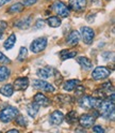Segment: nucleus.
I'll list each match as a JSON object with an SVG mask.
<instances>
[{
    "mask_svg": "<svg viewBox=\"0 0 115 133\" xmlns=\"http://www.w3.org/2000/svg\"><path fill=\"white\" fill-rule=\"evenodd\" d=\"M46 46H47V39L46 38H37L32 41V43L30 45V51L34 54H37V53H40L42 51H44Z\"/></svg>",
    "mask_w": 115,
    "mask_h": 133,
    "instance_id": "20e7f679",
    "label": "nucleus"
},
{
    "mask_svg": "<svg viewBox=\"0 0 115 133\" xmlns=\"http://www.w3.org/2000/svg\"><path fill=\"white\" fill-rule=\"evenodd\" d=\"M0 63L2 64H7V63H11V60L7 58L3 53L0 52Z\"/></svg>",
    "mask_w": 115,
    "mask_h": 133,
    "instance_id": "c756f323",
    "label": "nucleus"
},
{
    "mask_svg": "<svg viewBox=\"0 0 115 133\" xmlns=\"http://www.w3.org/2000/svg\"><path fill=\"white\" fill-rule=\"evenodd\" d=\"M95 119L96 118L92 114H83V115H81L79 117V123H80L81 127L87 129V128H91L94 124Z\"/></svg>",
    "mask_w": 115,
    "mask_h": 133,
    "instance_id": "1a4fd4ad",
    "label": "nucleus"
},
{
    "mask_svg": "<svg viewBox=\"0 0 115 133\" xmlns=\"http://www.w3.org/2000/svg\"><path fill=\"white\" fill-rule=\"evenodd\" d=\"M76 55H77L76 51H67V49H64V51H62L60 53L62 60H66V59H69V58H73Z\"/></svg>",
    "mask_w": 115,
    "mask_h": 133,
    "instance_id": "b1692460",
    "label": "nucleus"
},
{
    "mask_svg": "<svg viewBox=\"0 0 115 133\" xmlns=\"http://www.w3.org/2000/svg\"><path fill=\"white\" fill-rule=\"evenodd\" d=\"M79 41H80V33L77 30H72L66 39V43L69 46H76L79 43Z\"/></svg>",
    "mask_w": 115,
    "mask_h": 133,
    "instance_id": "ddd939ff",
    "label": "nucleus"
},
{
    "mask_svg": "<svg viewBox=\"0 0 115 133\" xmlns=\"http://www.w3.org/2000/svg\"><path fill=\"white\" fill-rule=\"evenodd\" d=\"M29 86V79L28 77H19V78H16L14 81V89L15 90H26Z\"/></svg>",
    "mask_w": 115,
    "mask_h": 133,
    "instance_id": "f8f14e48",
    "label": "nucleus"
},
{
    "mask_svg": "<svg viewBox=\"0 0 115 133\" xmlns=\"http://www.w3.org/2000/svg\"><path fill=\"white\" fill-rule=\"evenodd\" d=\"M93 131L94 132H97V133H103L104 132V129L101 128L100 126H94L93 127Z\"/></svg>",
    "mask_w": 115,
    "mask_h": 133,
    "instance_id": "2f4dec72",
    "label": "nucleus"
},
{
    "mask_svg": "<svg viewBox=\"0 0 115 133\" xmlns=\"http://www.w3.org/2000/svg\"><path fill=\"white\" fill-rule=\"evenodd\" d=\"M44 26H45V22L43 19H38L36 22V24H35V27L36 28H43Z\"/></svg>",
    "mask_w": 115,
    "mask_h": 133,
    "instance_id": "473e14b6",
    "label": "nucleus"
},
{
    "mask_svg": "<svg viewBox=\"0 0 115 133\" xmlns=\"http://www.w3.org/2000/svg\"><path fill=\"white\" fill-rule=\"evenodd\" d=\"M27 56H28V49L26 47H23V46L20 47L19 54H18V57H17V60L18 61H23L27 58Z\"/></svg>",
    "mask_w": 115,
    "mask_h": 133,
    "instance_id": "a878e982",
    "label": "nucleus"
},
{
    "mask_svg": "<svg viewBox=\"0 0 115 133\" xmlns=\"http://www.w3.org/2000/svg\"><path fill=\"white\" fill-rule=\"evenodd\" d=\"M7 132H13V133H18V130H16V129H13V130H9Z\"/></svg>",
    "mask_w": 115,
    "mask_h": 133,
    "instance_id": "c9c22d12",
    "label": "nucleus"
},
{
    "mask_svg": "<svg viewBox=\"0 0 115 133\" xmlns=\"http://www.w3.org/2000/svg\"><path fill=\"white\" fill-rule=\"evenodd\" d=\"M23 9H24V4H22L21 2H16V3L12 4L9 9H7V13H10V14L20 13Z\"/></svg>",
    "mask_w": 115,
    "mask_h": 133,
    "instance_id": "6ab92c4d",
    "label": "nucleus"
},
{
    "mask_svg": "<svg viewBox=\"0 0 115 133\" xmlns=\"http://www.w3.org/2000/svg\"><path fill=\"white\" fill-rule=\"evenodd\" d=\"M10 69L7 66L4 65H0V82H4L10 77Z\"/></svg>",
    "mask_w": 115,
    "mask_h": 133,
    "instance_id": "412c9836",
    "label": "nucleus"
},
{
    "mask_svg": "<svg viewBox=\"0 0 115 133\" xmlns=\"http://www.w3.org/2000/svg\"><path fill=\"white\" fill-rule=\"evenodd\" d=\"M33 87L36 89H39V90L46 91V92H53L54 91V87L51 84H49L48 82H46L42 78L33 81Z\"/></svg>",
    "mask_w": 115,
    "mask_h": 133,
    "instance_id": "6e6552de",
    "label": "nucleus"
},
{
    "mask_svg": "<svg viewBox=\"0 0 115 133\" xmlns=\"http://www.w3.org/2000/svg\"><path fill=\"white\" fill-rule=\"evenodd\" d=\"M39 107L40 106L38 104H36L35 102H32V103L28 104V106H27V113L29 114V116H31V117H35L39 111Z\"/></svg>",
    "mask_w": 115,
    "mask_h": 133,
    "instance_id": "f3484780",
    "label": "nucleus"
},
{
    "mask_svg": "<svg viewBox=\"0 0 115 133\" xmlns=\"http://www.w3.org/2000/svg\"><path fill=\"white\" fill-rule=\"evenodd\" d=\"M52 9L61 17H67L69 15V8L62 1H55L52 4Z\"/></svg>",
    "mask_w": 115,
    "mask_h": 133,
    "instance_id": "423d86ee",
    "label": "nucleus"
},
{
    "mask_svg": "<svg viewBox=\"0 0 115 133\" xmlns=\"http://www.w3.org/2000/svg\"><path fill=\"white\" fill-rule=\"evenodd\" d=\"M64 120V115L61 111H54L49 116V121L53 126H59Z\"/></svg>",
    "mask_w": 115,
    "mask_h": 133,
    "instance_id": "9b49d317",
    "label": "nucleus"
},
{
    "mask_svg": "<svg viewBox=\"0 0 115 133\" xmlns=\"http://www.w3.org/2000/svg\"><path fill=\"white\" fill-rule=\"evenodd\" d=\"M37 75L42 78V79H46V78H49L52 73H51V69L49 68H45V69H38L37 70Z\"/></svg>",
    "mask_w": 115,
    "mask_h": 133,
    "instance_id": "5701e85b",
    "label": "nucleus"
},
{
    "mask_svg": "<svg viewBox=\"0 0 115 133\" xmlns=\"http://www.w3.org/2000/svg\"><path fill=\"white\" fill-rule=\"evenodd\" d=\"M99 110V115L102 116L103 118H109L110 116H114V102L110 100H105L101 101L100 106L98 107Z\"/></svg>",
    "mask_w": 115,
    "mask_h": 133,
    "instance_id": "f03ea898",
    "label": "nucleus"
},
{
    "mask_svg": "<svg viewBox=\"0 0 115 133\" xmlns=\"http://www.w3.org/2000/svg\"><path fill=\"white\" fill-rule=\"evenodd\" d=\"M55 99H56L59 102H61V103H65V104H66V103H69V102L72 101V100H71V97H69V96H65V95L56 96Z\"/></svg>",
    "mask_w": 115,
    "mask_h": 133,
    "instance_id": "bb28decb",
    "label": "nucleus"
},
{
    "mask_svg": "<svg viewBox=\"0 0 115 133\" xmlns=\"http://www.w3.org/2000/svg\"><path fill=\"white\" fill-rule=\"evenodd\" d=\"M12 0H0V6H2L3 4H5L6 2H10Z\"/></svg>",
    "mask_w": 115,
    "mask_h": 133,
    "instance_id": "f704fd0d",
    "label": "nucleus"
},
{
    "mask_svg": "<svg viewBox=\"0 0 115 133\" xmlns=\"http://www.w3.org/2000/svg\"><path fill=\"white\" fill-rule=\"evenodd\" d=\"M47 24L52 28H58V27L61 26L62 22L58 16H50V17L47 19Z\"/></svg>",
    "mask_w": 115,
    "mask_h": 133,
    "instance_id": "4be33fe9",
    "label": "nucleus"
},
{
    "mask_svg": "<svg viewBox=\"0 0 115 133\" xmlns=\"http://www.w3.org/2000/svg\"><path fill=\"white\" fill-rule=\"evenodd\" d=\"M81 37L82 40L85 44H92L94 41V37H95V32L92 28L89 27H82L81 28Z\"/></svg>",
    "mask_w": 115,
    "mask_h": 133,
    "instance_id": "0eeeda50",
    "label": "nucleus"
},
{
    "mask_svg": "<svg viewBox=\"0 0 115 133\" xmlns=\"http://www.w3.org/2000/svg\"><path fill=\"white\" fill-rule=\"evenodd\" d=\"M77 61H78V63L82 66V68H84L85 70H89V69H92V66H93L92 61L89 60L87 57H84V56H82V57H78V58H77Z\"/></svg>",
    "mask_w": 115,
    "mask_h": 133,
    "instance_id": "2eb2a0df",
    "label": "nucleus"
},
{
    "mask_svg": "<svg viewBox=\"0 0 115 133\" xmlns=\"http://www.w3.org/2000/svg\"><path fill=\"white\" fill-rule=\"evenodd\" d=\"M19 114V111L13 106H7L0 112V120L2 122H10Z\"/></svg>",
    "mask_w": 115,
    "mask_h": 133,
    "instance_id": "7ed1b4c3",
    "label": "nucleus"
},
{
    "mask_svg": "<svg viewBox=\"0 0 115 133\" xmlns=\"http://www.w3.org/2000/svg\"><path fill=\"white\" fill-rule=\"evenodd\" d=\"M15 118H16L15 119V122L17 123V124H19V126H21V127H26L27 126V120H26V118H24L23 116L17 115Z\"/></svg>",
    "mask_w": 115,
    "mask_h": 133,
    "instance_id": "c85d7f7f",
    "label": "nucleus"
},
{
    "mask_svg": "<svg viewBox=\"0 0 115 133\" xmlns=\"http://www.w3.org/2000/svg\"><path fill=\"white\" fill-rule=\"evenodd\" d=\"M102 99H96L91 96H83L79 100V105L82 109L85 110H92V109H98L101 104Z\"/></svg>",
    "mask_w": 115,
    "mask_h": 133,
    "instance_id": "f257e3e1",
    "label": "nucleus"
},
{
    "mask_svg": "<svg viewBox=\"0 0 115 133\" xmlns=\"http://www.w3.org/2000/svg\"><path fill=\"white\" fill-rule=\"evenodd\" d=\"M34 102L36 104H38L39 106H42V107H46V106L49 105V103H50L49 99L45 95L40 94V92H38V94H36L34 96Z\"/></svg>",
    "mask_w": 115,
    "mask_h": 133,
    "instance_id": "4468645a",
    "label": "nucleus"
},
{
    "mask_svg": "<svg viewBox=\"0 0 115 133\" xmlns=\"http://www.w3.org/2000/svg\"><path fill=\"white\" fill-rule=\"evenodd\" d=\"M37 0H23L24 5H33L36 3Z\"/></svg>",
    "mask_w": 115,
    "mask_h": 133,
    "instance_id": "72a5a7b5",
    "label": "nucleus"
},
{
    "mask_svg": "<svg viewBox=\"0 0 115 133\" xmlns=\"http://www.w3.org/2000/svg\"><path fill=\"white\" fill-rule=\"evenodd\" d=\"M68 5L73 11L82 12L86 6V0H69Z\"/></svg>",
    "mask_w": 115,
    "mask_h": 133,
    "instance_id": "9d476101",
    "label": "nucleus"
},
{
    "mask_svg": "<svg viewBox=\"0 0 115 133\" xmlns=\"http://www.w3.org/2000/svg\"><path fill=\"white\" fill-rule=\"evenodd\" d=\"M77 119H78V117H77V112H75V111H71V112H69V113L66 115V121H67L68 123L76 122Z\"/></svg>",
    "mask_w": 115,
    "mask_h": 133,
    "instance_id": "393cba45",
    "label": "nucleus"
},
{
    "mask_svg": "<svg viewBox=\"0 0 115 133\" xmlns=\"http://www.w3.org/2000/svg\"><path fill=\"white\" fill-rule=\"evenodd\" d=\"M6 27V24L4 22H0V39L3 37V29Z\"/></svg>",
    "mask_w": 115,
    "mask_h": 133,
    "instance_id": "7c9ffc66",
    "label": "nucleus"
},
{
    "mask_svg": "<svg viewBox=\"0 0 115 133\" xmlns=\"http://www.w3.org/2000/svg\"><path fill=\"white\" fill-rule=\"evenodd\" d=\"M80 84V82L78 79H70L65 82L63 84V89L66 90V91H72L77 88V86Z\"/></svg>",
    "mask_w": 115,
    "mask_h": 133,
    "instance_id": "dca6fc26",
    "label": "nucleus"
},
{
    "mask_svg": "<svg viewBox=\"0 0 115 133\" xmlns=\"http://www.w3.org/2000/svg\"><path fill=\"white\" fill-rule=\"evenodd\" d=\"M110 74H111V70L108 69L106 66H97L92 73V77L95 81H101L109 77Z\"/></svg>",
    "mask_w": 115,
    "mask_h": 133,
    "instance_id": "39448f33",
    "label": "nucleus"
},
{
    "mask_svg": "<svg viewBox=\"0 0 115 133\" xmlns=\"http://www.w3.org/2000/svg\"><path fill=\"white\" fill-rule=\"evenodd\" d=\"M30 24H31V17H27V18L20 21L19 23H17L16 26L19 27V28H28Z\"/></svg>",
    "mask_w": 115,
    "mask_h": 133,
    "instance_id": "cd10ccee",
    "label": "nucleus"
},
{
    "mask_svg": "<svg viewBox=\"0 0 115 133\" xmlns=\"http://www.w3.org/2000/svg\"><path fill=\"white\" fill-rule=\"evenodd\" d=\"M15 43H16V35H14V33H12V35L7 38L5 41H4V43H3V47L5 48V49H12L13 47H14V45H15Z\"/></svg>",
    "mask_w": 115,
    "mask_h": 133,
    "instance_id": "aec40b11",
    "label": "nucleus"
},
{
    "mask_svg": "<svg viewBox=\"0 0 115 133\" xmlns=\"http://www.w3.org/2000/svg\"><path fill=\"white\" fill-rule=\"evenodd\" d=\"M0 94L4 97H11L14 94V87L11 84H5L0 88Z\"/></svg>",
    "mask_w": 115,
    "mask_h": 133,
    "instance_id": "a211bd4d",
    "label": "nucleus"
}]
</instances>
